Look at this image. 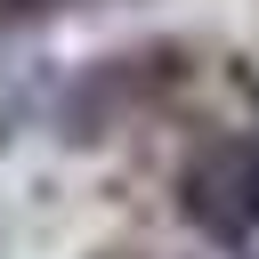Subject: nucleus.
<instances>
[{"instance_id": "39448f33", "label": "nucleus", "mask_w": 259, "mask_h": 259, "mask_svg": "<svg viewBox=\"0 0 259 259\" xmlns=\"http://www.w3.org/2000/svg\"><path fill=\"white\" fill-rule=\"evenodd\" d=\"M89 259H138V251H89Z\"/></svg>"}, {"instance_id": "f257e3e1", "label": "nucleus", "mask_w": 259, "mask_h": 259, "mask_svg": "<svg viewBox=\"0 0 259 259\" xmlns=\"http://www.w3.org/2000/svg\"><path fill=\"white\" fill-rule=\"evenodd\" d=\"M178 210L210 243H251L259 235V130L194 146V162L178 170Z\"/></svg>"}, {"instance_id": "7ed1b4c3", "label": "nucleus", "mask_w": 259, "mask_h": 259, "mask_svg": "<svg viewBox=\"0 0 259 259\" xmlns=\"http://www.w3.org/2000/svg\"><path fill=\"white\" fill-rule=\"evenodd\" d=\"M40 105V57H0V146L32 121Z\"/></svg>"}, {"instance_id": "f03ea898", "label": "nucleus", "mask_w": 259, "mask_h": 259, "mask_svg": "<svg viewBox=\"0 0 259 259\" xmlns=\"http://www.w3.org/2000/svg\"><path fill=\"white\" fill-rule=\"evenodd\" d=\"M170 73H178V65H162L154 49H146V57H105V65H89V73L65 89V121H73V138H105L121 113L154 105V97L170 89Z\"/></svg>"}, {"instance_id": "20e7f679", "label": "nucleus", "mask_w": 259, "mask_h": 259, "mask_svg": "<svg viewBox=\"0 0 259 259\" xmlns=\"http://www.w3.org/2000/svg\"><path fill=\"white\" fill-rule=\"evenodd\" d=\"M81 0H0V24H40V16H65Z\"/></svg>"}]
</instances>
